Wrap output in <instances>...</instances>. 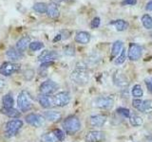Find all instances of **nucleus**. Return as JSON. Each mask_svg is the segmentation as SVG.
I'll use <instances>...</instances> for the list:
<instances>
[{
  "label": "nucleus",
  "instance_id": "nucleus-15",
  "mask_svg": "<svg viewBox=\"0 0 152 142\" xmlns=\"http://www.w3.org/2000/svg\"><path fill=\"white\" fill-rule=\"evenodd\" d=\"M47 14H48V16L52 18V19H56V18L59 17L60 11H59V8H58V5H57V3L51 2L50 5H48Z\"/></svg>",
  "mask_w": 152,
  "mask_h": 142
},
{
  "label": "nucleus",
  "instance_id": "nucleus-33",
  "mask_svg": "<svg viewBox=\"0 0 152 142\" xmlns=\"http://www.w3.org/2000/svg\"><path fill=\"white\" fill-rule=\"evenodd\" d=\"M63 51H64V54L66 55V56H73L75 54V49L73 46H64L63 49Z\"/></svg>",
  "mask_w": 152,
  "mask_h": 142
},
{
  "label": "nucleus",
  "instance_id": "nucleus-13",
  "mask_svg": "<svg viewBox=\"0 0 152 142\" xmlns=\"http://www.w3.org/2000/svg\"><path fill=\"white\" fill-rule=\"evenodd\" d=\"M104 139V133L101 131H90L86 136V142H102Z\"/></svg>",
  "mask_w": 152,
  "mask_h": 142
},
{
  "label": "nucleus",
  "instance_id": "nucleus-35",
  "mask_svg": "<svg viewBox=\"0 0 152 142\" xmlns=\"http://www.w3.org/2000/svg\"><path fill=\"white\" fill-rule=\"evenodd\" d=\"M152 101L149 99L144 101V108H142V113H150L152 111Z\"/></svg>",
  "mask_w": 152,
  "mask_h": 142
},
{
  "label": "nucleus",
  "instance_id": "nucleus-42",
  "mask_svg": "<svg viewBox=\"0 0 152 142\" xmlns=\"http://www.w3.org/2000/svg\"><path fill=\"white\" fill-rule=\"evenodd\" d=\"M53 64V62H47V63H42L41 64V67L42 68H46V67H49L50 65Z\"/></svg>",
  "mask_w": 152,
  "mask_h": 142
},
{
  "label": "nucleus",
  "instance_id": "nucleus-43",
  "mask_svg": "<svg viewBox=\"0 0 152 142\" xmlns=\"http://www.w3.org/2000/svg\"><path fill=\"white\" fill-rule=\"evenodd\" d=\"M5 87H6V82L4 80L0 79V91H2Z\"/></svg>",
  "mask_w": 152,
  "mask_h": 142
},
{
  "label": "nucleus",
  "instance_id": "nucleus-21",
  "mask_svg": "<svg viewBox=\"0 0 152 142\" xmlns=\"http://www.w3.org/2000/svg\"><path fill=\"white\" fill-rule=\"evenodd\" d=\"M44 117L48 120H50L51 122H56L61 120L62 115L60 112L57 111H47L44 113Z\"/></svg>",
  "mask_w": 152,
  "mask_h": 142
},
{
  "label": "nucleus",
  "instance_id": "nucleus-38",
  "mask_svg": "<svg viewBox=\"0 0 152 142\" xmlns=\"http://www.w3.org/2000/svg\"><path fill=\"white\" fill-rule=\"evenodd\" d=\"M145 83L146 84V87H147V90H148V92L152 94V77L145 79Z\"/></svg>",
  "mask_w": 152,
  "mask_h": 142
},
{
  "label": "nucleus",
  "instance_id": "nucleus-45",
  "mask_svg": "<svg viewBox=\"0 0 152 142\" xmlns=\"http://www.w3.org/2000/svg\"><path fill=\"white\" fill-rule=\"evenodd\" d=\"M151 38H152V34H151Z\"/></svg>",
  "mask_w": 152,
  "mask_h": 142
},
{
  "label": "nucleus",
  "instance_id": "nucleus-24",
  "mask_svg": "<svg viewBox=\"0 0 152 142\" xmlns=\"http://www.w3.org/2000/svg\"><path fill=\"white\" fill-rule=\"evenodd\" d=\"M2 103L4 108H13V98L11 94H6L2 99Z\"/></svg>",
  "mask_w": 152,
  "mask_h": 142
},
{
  "label": "nucleus",
  "instance_id": "nucleus-10",
  "mask_svg": "<svg viewBox=\"0 0 152 142\" xmlns=\"http://www.w3.org/2000/svg\"><path fill=\"white\" fill-rule=\"evenodd\" d=\"M114 101L110 97H99L94 101L93 104L95 107L101 109H109L113 106Z\"/></svg>",
  "mask_w": 152,
  "mask_h": 142
},
{
  "label": "nucleus",
  "instance_id": "nucleus-9",
  "mask_svg": "<svg viewBox=\"0 0 152 142\" xmlns=\"http://www.w3.org/2000/svg\"><path fill=\"white\" fill-rule=\"evenodd\" d=\"M53 98H54L55 106L58 107H64L66 105H68L70 101V95L69 92H59Z\"/></svg>",
  "mask_w": 152,
  "mask_h": 142
},
{
  "label": "nucleus",
  "instance_id": "nucleus-8",
  "mask_svg": "<svg viewBox=\"0 0 152 142\" xmlns=\"http://www.w3.org/2000/svg\"><path fill=\"white\" fill-rule=\"evenodd\" d=\"M57 89H58V85L51 80H47L43 82L39 87L40 93L42 95H50L54 93Z\"/></svg>",
  "mask_w": 152,
  "mask_h": 142
},
{
  "label": "nucleus",
  "instance_id": "nucleus-17",
  "mask_svg": "<svg viewBox=\"0 0 152 142\" xmlns=\"http://www.w3.org/2000/svg\"><path fill=\"white\" fill-rule=\"evenodd\" d=\"M107 121V117L102 116V115H97V116H92L90 117L89 123L92 127H102Z\"/></svg>",
  "mask_w": 152,
  "mask_h": 142
},
{
  "label": "nucleus",
  "instance_id": "nucleus-31",
  "mask_svg": "<svg viewBox=\"0 0 152 142\" xmlns=\"http://www.w3.org/2000/svg\"><path fill=\"white\" fill-rule=\"evenodd\" d=\"M44 47V44L42 42L39 41H35V42H32L30 44V49L31 51H38L42 49Z\"/></svg>",
  "mask_w": 152,
  "mask_h": 142
},
{
  "label": "nucleus",
  "instance_id": "nucleus-41",
  "mask_svg": "<svg viewBox=\"0 0 152 142\" xmlns=\"http://www.w3.org/2000/svg\"><path fill=\"white\" fill-rule=\"evenodd\" d=\"M145 9L147 12H152V0L148 1L145 5Z\"/></svg>",
  "mask_w": 152,
  "mask_h": 142
},
{
  "label": "nucleus",
  "instance_id": "nucleus-26",
  "mask_svg": "<svg viewBox=\"0 0 152 142\" xmlns=\"http://www.w3.org/2000/svg\"><path fill=\"white\" fill-rule=\"evenodd\" d=\"M141 21H142V26H144L146 30H151L152 28V17L149 14H144V15L142 16Z\"/></svg>",
  "mask_w": 152,
  "mask_h": 142
},
{
  "label": "nucleus",
  "instance_id": "nucleus-3",
  "mask_svg": "<svg viewBox=\"0 0 152 142\" xmlns=\"http://www.w3.org/2000/svg\"><path fill=\"white\" fill-rule=\"evenodd\" d=\"M17 105L22 112H27L31 110L32 107V99L31 95L27 91H22L18 95Z\"/></svg>",
  "mask_w": 152,
  "mask_h": 142
},
{
  "label": "nucleus",
  "instance_id": "nucleus-40",
  "mask_svg": "<svg viewBox=\"0 0 152 142\" xmlns=\"http://www.w3.org/2000/svg\"><path fill=\"white\" fill-rule=\"evenodd\" d=\"M137 4V0H124L122 2V5H131V6H134Z\"/></svg>",
  "mask_w": 152,
  "mask_h": 142
},
{
  "label": "nucleus",
  "instance_id": "nucleus-6",
  "mask_svg": "<svg viewBox=\"0 0 152 142\" xmlns=\"http://www.w3.org/2000/svg\"><path fill=\"white\" fill-rule=\"evenodd\" d=\"M26 122L36 128L42 127L45 124V117L39 115V114L31 113V114H28V116H26Z\"/></svg>",
  "mask_w": 152,
  "mask_h": 142
},
{
  "label": "nucleus",
  "instance_id": "nucleus-5",
  "mask_svg": "<svg viewBox=\"0 0 152 142\" xmlns=\"http://www.w3.org/2000/svg\"><path fill=\"white\" fill-rule=\"evenodd\" d=\"M20 70V65L17 64L12 63V62H6L3 63L0 66V74L3 76H11L17 71Z\"/></svg>",
  "mask_w": 152,
  "mask_h": 142
},
{
  "label": "nucleus",
  "instance_id": "nucleus-29",
  "mask_svg": "<svg viewBox=\"0 0 152 142\" xmlns=\"http://www.w3.org/2000/svg\"><path fill=\"white\" fill-rule=\"evenodd\" d=\"M131 93H132V96L135 97V98H141L144 94V91H142V88L140 84H136L134 86L132 87L131 90Z\"/></svg>",
  "mask_w": 152,
  "mask_h": 142
},
{
  "label": "nucleus",
  "instance_id": "nucleus-28",
  "mask_svg": "<svg viewBox=\"0 0 152 142\" xmlns=\"http://www.w3.org/2000/svg\"><path fill=\"white\" fill-rule=\"evenodd\" d=\"M129 121L132 126H141L142 124V122H144L142 118L138 115H136V114H132V115H130Z\"/></svg>",
  "mask_w": 152,
  "mask_h": 142
},
{
  "label": "nucleus",
  "instance_id": "nucleus-4",
  "mask_svg": "<svg viewBox=\"0 0 152 142\" xmlns=\"http://www.w3.org/2000/svg\"><path fill=\"white\" fill-rule=\"evenodd\" d=\"M23 122L20 120H12L7 122L5 128V135L7 137H12L16 135V133L21 129Z\"/></svg>",
  "mask_w": 152,
  "mask_h": 142
},
{
  "label": "nucleus",
  "instance_id": "nucleus-25",
  "mask_svg": "<svg viewBox=\"0 0 152 142\" xmlns=\"http://www.w3.org/2000/svg\"><path fill=\"white\" fill-rule=\"evenodd\" d=\"M32 9H33V11L37 13H46L48 9V5L43 2H38L33 5Z\"/></svg>",
  "mask_w": 152,
  "mask_h": 142
},
{
  "label": "nucleus",
  "instance_id": "nucleus-1",
  "mask_svg": "<svg viewBox=\"0 0 152 142\" xmlns=\"http://www.w3.org/2000/svg\"><path fill=\"white\" fill-rule=\"evenodd\" d=\"M70 80L79 85L87 84L89 80V73L87 69V65L81 64H77L76 68L70 74Z\"/></svg>",
  "mask_w": 152,
  "mask_h": 142
},
{
  "label": "nucleus",
  "instance_id": "nucleus-16",
  "mask_svg": "<svg viewBox=\"0 0 152 142\" xmlns=\"http://www.w3.org/2000/svg\"><path fill=\"white\" fill-rule=\"evenodd\" d=\"M74 39L75 42H77L78 44L87 45L90 41V34L87 31H79L76 33Z\"/></svg>",
  "mask_w": 152,
  "mask_h": 142
},
{
  "label": "nucleus",
  "instance_id": "nucleus-39",
  "mask_svg": "<svg viewBox=\"0 0 152 142\" xmlns=\"http://www.w3.org/2000/svg\"><path fill=\"white\" fill-rule=\"evenodd\" d=\"M25 75H24V77H25V79H28V76H30V80H31L33 78V75H34V71L31 70V69H28L25 71V73H24Z\"/></svg>",
  "mask_w": 152,
  "mask_h": 142
},
{
  "label": "nucleus",
  "instance_id": "nucleus-11",
  "mask_svg": "<svg viewBox=\"0 0 152 142\" xmlns=\"http://www.w3.org/2000/svg\"><path fill=\"white\" fill-rule=\"evenodd\" d=\"M59 58V54L53 50H44L38 56V61L41 63H47V62H53L54 60Z\"/></svg>",
  "mask_w": 152,
  "mask_h": 142
},
{
  "label": "nucleus",
  "instance_id": "nucleus-12",
  "mask_svg": "<svg viewBox=\"0 0 152 142\" xmlns=\"http://www.w3.org/2000/svg\"><path fill=\"white\" fill-rule=\"evenodd\" d=\"M113 83L118 87H126L128 85V80L126 75L119 70L115 71V73L113 74Z\"/></svg>",
  "mask_w": 152,
  "mask_h": 142
},
{
  "label": "nucleus",
  "instance_id": "nucleus-37",
  "mask_svg": "<svg viewBox=\"0 0 152 142\" xmlns=\"http://www.w3.org/2000/svg\"><path fill=\"white\" fill-rule=\"evenodd\" d=\"M100 23H101V20H100L99 17H95L92 19L91 23H90V27L92 28H97L100 26Z\"/></svg>",
  "mask_w": 152,
  "mask_h": 142
},
{
  "label": "nucleus",
  "instance_id": "nucleus-36",
  "mask_svg": "<svg viewBox=\"0 0 152 142\" xmlns=\"http://www.w3.org/2000/svg\"><path fill=\"white\" fill-rule=\"evenodd\" d=\"M53 134L55 135L56 138L58 139V141H64L65 140L66 135H65V133L62 131V130H60V129H55L53 131Z\"/></svg>",
  "mask_w": 152,
  "mask_h": 142
},
{
  "label": "nucleus",
  "instance_id": "nucleus-27",
  "mask_svg": "<svg viewBox=\"0 0 152 142\" xmlns=\"http://www.w3.org/2000/svg\"><path fill=\"white\" fill-rule=\"evenodd\" d=\"M41 142H58V139L56 138L53 132L47 133L41 136Z\"/></svg>",
  "mask_w": 152,
  "mask_h": 142
},
{
  "label": "nucleus",
  "instance_id": "nucleus-18",
  "mask_svg": "<svg viewBox=\"0 0 152 142\" xmlns=\"http://www.w3.org/2000/svg\"><path fill=\"white\" fill-rule=\"evenodd\" d=\"M6 55L11 61H19V60H21L23 58L22 52L19 51L17 49H14V47H11V49H9Z\"/></svg>",
  "mask_w": 152,
  "mask_h": 142
},
{
  "label": "nucleus",
  "instance_id": "nucleus-23",
  "mask_svg": "<svg viewBox=\"0 0 152 142\" xmlns=\"http://www.w3.org/2000/svg\"><path fill=\"white\" fill-rule=\"evenodd\" d=\"M1 113L4 114L5 116H7L9 117H12V118H17L20 117V112H18L16 109L14 108H4L1 110Z\"/></svg>",
  "mask_w": 152,
  "mask_h": 142
},
{
  "label": "nucleus",
  "instance_id": "nucleus-20",
  "mask_svg": "<svg viewBox=\"0 0 152 142\" xmlns=\"http://www.w3.org/2000/svg\"><path fill=\"white\" fill-rule=\"evenodd\" d=\"M31 44V38L28 36H24L22 37L20 40L17 41L16 43V49L19 50V51H24L28 49V46H30Z\"/></svg>",
  "mask_w": 152,
  "mask_h": 142
},
{
  "label": "nucleus",
  "instance_id": "nucleus-14",
  "mask_svg": "<svg viewBox=\"0 0 152 142\" xmlns=\"http://www.w3.org/2000/svg\"><path fill=\"white\" fill-rule=\"evenodd\" d=\"M39 103L43 108H51L55 106L54 98L51 97L50 95H41L39 97Z\"/></svg>",
  "mask_w": 152,
  "mask_h": 142
},
{
  "label": "nucleus",
  "instance_id": "nucleus-34",
  "mask_svg": "<svg viewBox=\"0 0 152 142\" xmlns=\"http://www.w3.org/2000/svg\"><path fill=\"white\" fill-rule=\"evenodd\" d=\"M117 113L119 114V115L123 116L124 117H130V111H129V109H127V108H124V107L118 108Z\"/></svg>",
  "mask_w": 152,
  "mask_h": 142
},
{
  "label": "nucleus",
  "instance_id": "nucleus-19",
  "mask_svg": "<svg viewBox=\"0 0 152 142\" xmlns=\"http://www.w3.org/2000/svg\"><path fill=\"white\" fill-rule=\"evenodd\" d=\"M109 25L115 27L116 30H118V31H124L128 28V23L126 20H124V19H117V20H113L111 22H109Z\"/></svg>",
  "mask_w": 152,
  "mask_h": 142
},
{
  "label": "nucleus",
  "instance_id": "nucleus-30",
  "mask_svg": "<svg viewBox=\"0 0 152 142\" xmlns=\"http://www.w3.org/2000/svg\"><path fill=\"white\" fill-rule=\"evenodd\" d=\"M126 59V49H123V50L121 51V53L118 55V57L116 58V60L114 61L115 64H122L125 63V61Z\"/></svg>",
  "mask_w": 152,
  "mask_h": 142
},
{
  "label": "nucleus",
  "instance_id": "nucleus-22",
  "mask_svg": "<svg viewBox=\"0 0 152 142\" xmlns=\"http://www.w3.org/2000/svg\"><path fill=\"white\" fill-rule=\"evenodd\" d=\"M124 44L122 41H116L114 42V44L112 46V49H111V55H110V60L115 58L116 56H118L121 53V51L124 49Z\"/></svg>",
  "mask_w": 152,
  "mask_h": 142
},
{
  "label": "nucleus",
  "instance_id": "nucleus-7",
  "mask_svg": "<svg viewBox=\"0 0 152 142\" xmlns=\"http://www.w3.org/2000/svg\"><path fill=\"white\" fill-rule=\"evenodd\" d=\"M142 54V47L135 44V43H130L129 47H128V59L130 61H137L141 58Z\"/></svg>",
  "mask_w": 152,
  "mask_h": 142
},
{
  "label": "nucleus",
  "instance_id": "nucleus-44",
  "mask_svg": "<svg viewBox=\"0 0 152 142\" xmlns=\"http://www.w3.org/2000/svg\"><path fill=\"white\" fill-rule=\"evenodd\" d=\"M62 39V36L61 34H58V35H56V37L53 39V42H57V41H60Z\"/></svg>",
  "mask_w": 152,
  "mask_h": 142
},
{
  "label": "nucleus",
  "instance_id": "nucleus-2",
  "mask_svg": "<svg viewBox=\"0 0 152 142\" xmlns=\"http://www.w3.org/2000/svg\"><path fill=\"white\" fill-rule=\"evenodd\" d=\"M63 128L66 134L72 135L81 129V122L77 117L69 116L64 120Z\"/></svg>",
  "mask_w": 152,
  "mask_h": 142
},
{
  "label": "nucleus",
  "instance_id": "nucleus-32",
  "mask_svg": "<svg viewBox=\"0 0 152 142\" xmlns=\"http://www.w3.org/2000/svg\"><path fill=\"white\" fill-rule=\"evenodd\" d=\"M132 106L134 107L135 109H137L138 111L142 112V108H144V101L142 99H133L132 101Z\"/></svg>",
  "mask_w": 152,
  "mask_h": 142
}]
</instances>
